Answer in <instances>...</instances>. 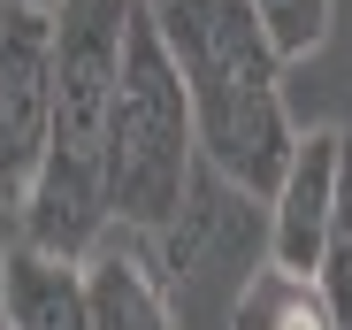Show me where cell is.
Wrapping results in <instances>:
<instances>
[{"mask_svg":"<svg viewBox=\"0 0 352 330\" xmlns=\"http://www.w3.org/2000/svg\"><path fill=\"white\" fill-rule=\"evenodd\" d=\"M153 23L176 54V70H184L199 161L222 185H238L245 200H268L291 146H299V123L283 107L291 62L268 46V31L245 0H161Z\"/></svg>","mask_w":352,"mask_h":330,"instance_id":"cell-1","label":"cell"},{"mask_svg":"<svg viewBox=\"0 0 352 330\" xmlns=\"http://www.w3.org/2000/svg\"><path fill=\"white\" fill-rule=\"evenodd\" d=\"M199 169L207 161H199V131H192L184 70H176L153 8H138L123 31V77H115V100H107V207H115V223L138 238L168 231Z\"/></svg>","mask_w":352,"mask_h":330,"instance_id":"cell-2","label":"cell"},{"mask_svg":"<svg viewBox=\"0 0 352 330\" xmlns=\"http://www.w3.org/2000/svg\"><path fill=\"white\" fill-rule=\"evenodd\" d=\"M46 123H54V8L0 0V215L8 223L38 177Z\"/></svg>","mask_w":352,"mask_h":330,"instance_id":"cell-3","label":"cell"},{"mask_svg":"<svg viewBox=\"0 0 352 330\" xmlns=\"http://www.w3.org/2000/svg\"><path fill=\"white\" fill-rule=\"evenodd\" d=\"M337 146L344 131L337 123H314L299 131L283 177L268 192V261L291 269V277H314L322 254H329V207H337Z\"/></svg>","mask_w":352,"mask_h":330,"instance_id":"cell-4","label":"cell"},{"mask_svg":"<svg viewBox=\"0 0 352 330\" xmlns=\"http://www.w3.org/2000/svg\"><path fill=\"white\" fill-rule=\"evenodd\" d=\"M85 307H92V330H176L161 269L138 246V231H123V223L85 254Z\"/></svg>","mask_w":352,"mask_h":330,"instance_id":"cell-5","label":"cell"},{"mask_svg":"<svg viewBox=\"0 0 352 330\" xmlns=\"http://www.w3.org/2000/svg\"><path fill=\"white\" fill-rule=\"evenodd\" d=\"M0 330H92L85 261H62V254L8 238L0 246Z\"/></svg>","mask_w":352,"mask_h":330,"instance_id":"cell-6","label":"cell"},{"mask_svg":"<svg viewBox=\"0 0 352 330\" xmlns=\"http://www.w3.org/2000/svg\"><path fill=\"white\" fill-rule=\"evenodd\" d=\"M230 330H337V315L314 277H291V269L261 261L238 292V307H230Z\"/></svg>","mask_w":352,"mask_h":330,"instance_id":"cell-7","label":"cell"},{"mask_svg":"<svg viewBox=\"0 0 352 330\" xmlns=\"http://www.w3.org/2000/svg\"><path fill=\"white\" fill-rule=\"evenodd\" d=\"M245 8L261 16V31H268V46L283 54V62H307V54L329 39L337 0H245Z\"/></svg>","mask_w":352,"mask_h":330,"instance_id":"cell-8","label":"cell"},{"mask_svg":"<svg viewBox=\"0 0 352 330\" xmlns=\"http://www.w3.org/2000/svg\"><path fill=\"white\" fill-rule=\"evenodd\" d=\"M337 238H352V131H344V146H337V207H329V246Z\"/></svg>","mask_w":352,"mask_h":330,"instance_id":"cell-9","label":"cell"}]
</instances>
